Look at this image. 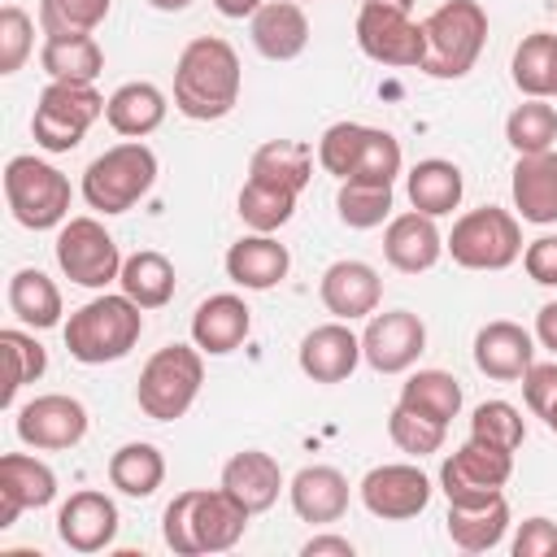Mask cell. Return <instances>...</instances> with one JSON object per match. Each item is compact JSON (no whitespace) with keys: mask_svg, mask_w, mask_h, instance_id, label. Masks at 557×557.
<instances>
[{"mask_svg":"<svg viewBox=\"0 0 557 557\" xmlns=\"http://www.w3.org/2000/svg\"><path fill=\"white\" fill-rule=\"evenodd\" d=\"M109 483H113L122 496H135V500L152 496V492L165 483V457H161V448L148 444V440L122 444V448L109 457Z\"/></svg>","mask_w":557,"mask_h":557,"instance_id":"obj_33","label":"cell"},{"mask_svg":"<svg viewBox=\"0 0 557 557\" xmlns=\"http://www.w3.org/2000/svg\"><path fill=\"white\" fill-rule=\"evenodd\" d=\"M296 361H300L305 379H313V383H344L361 361V335H352L348 322H339V318L322 322L300 339Z\"/></svg>","mask_w":557,"mask_h":557,"instance_id":"obj_19","label":"cell"},{"mask_svg":"<svg viewBox=\"0 0 557 557\" xmlns=\"http://www.w3.org/2000/svg\"><path fill=\"white\" fill-rule=\"evenodd\" d=\"M57 535H61V544H65L70 553H100V548H109L113 535H117V505H113L104 492L83 487V492H74V496L61 505V513H57Z\"/></svg>","mask_w":557,"mask_h":557,"instance_id":"obj_17","label":"cell"},{"mask_svg":"<svg viewBox=\"0 0 557 557\" xmlns=\"http://www.w3.org/2000/svg\"><path fill=\"white\" fill-rule=\"evenodd\" d=\"M505 527H509V500L505 492L487 496V500H448V540L461 548V553H487L505 540Z\"/></svg>","mask_w":557,"mask_h":557,"instance_id":"obj_28","label":"cell"},{"mask_svg":"<svg viewBox=\"0 0 557 557\" xmlns=\"http://www.w3.org/2000/svg\"><path fill=\"white\" fill-rule=\"evenodd\" d=\"M522 270L540 287H557V235H540L522 248Z\"/></svg>","mask_w":557,"mask_h":557,"instance_id":"obj_49","label":"cell"},{"mask_svg":"<svg viewBox=\"0 0 557 557\" xmlns=\"http://www.w3.org/2000/svg\"><path fill=\"white\" fill-rule=\"evenodd\" d=\"M522 435H527L522 413L509 400H483L474 409V418H470V440H479V444H492V448L513 453L522 444Z\"/></svg>","mask_w":557,"mask_h":557,"instance_id":"obj_43","label":"cell"},{"mask_svg":"<svg viewBox=\"0 0 557 557\" xmlns=\"http://www.w3.org/2000/svg\"><path fill=\"white\" fill-rule=\"evenodd\" d=\"M39 65L48 78H65V83H96L104 70V48L96 44V35H65V39H44L39 48Z\"/></svg>","mask_w":557,"mask_h":557,"instance_id":"obj_36","label":"cell"},{"mask_svg":"<svg viewBox=\"0 0 557 557\" xmlns=\"http://www.w3.org/2000/svg\"><path fill=\"white\" fill-rule=\"evenodd\" d=\"M248 509L218 483V487H187L161 513V535L178 557L226 553L248 531Z\"/></svg>","mask_w":557,"mask_h":557,"instance_id":"obj_2","label":"cell"},{"mask_svg":"<svg viewBox=\"0 0 557 557\" xmlns=\"http://www.w3.org/2000/svg\"><path fill=\"white\" fill-rule=\"evenodd\" d=\"M513 474V453L505 448H492V444H479V440H466L461 448H453L440 466V487L448 500L466 505V500H487L496 496Z\"/></svg>","mask_w":557,"mask_h":557,"instance_id":"obj_12","label":"cell"},{"mask_svg":"<svg viewBox=\"0 0 557 557\" xmlns=\"http://www.w3.org/2000/svg\"><path fill=\"white\" fill-rule=\"evenodd\" d=\"M30 48H35V22L26 17V9L4 4L0 9V74H17Z\"/></svg>","mask_w":557,"mask_h":557,"instance_id":"obj_47","label":"cell"},{"mask_svg":"<svg viewBox=\"0 0 557 557\" xmlns=\"http://www.w3.org/2000/svg\"><path fill=\"white\" fill-rule=\"evenodd\" d=\"M444 248L461 270H505L522 257V226L509 209L483 205L453 222Z\"/></svg>","mask_w":557,"mask_h":557,"instance_id":"obj_9","label":"cell"},{"mask_svg":"<svg viewBox=\"0 0 557 557\" xmlns=\"http://www.w3.org/2000/svg\"><path fill=\"white\" fill-rule=\"evenodd\" d=\"M553 78H557V35L553 30H531L513 48V87L522 96L548 100L553 96Z\"/></svg>","mask_w":557,"mask_h":557,"instance_id":"obj_37","label":"cell"},{"mask_svg":"<svg viewBox=\"0 0 557 557\" xmlns=\"http://www.w3.org/2000/svg\"><path fill=\"white\" fill-rule=\"evenodd\" d=\"M13 431L26 448L61 453V448H74L87 435V409H83V400L65 396V392H48V396H35L17 409Z\"/></svg>","mask_w":557,"mask_h":557,"instance_id":"obj_13","label":"cell"},{"mask_svg":"<svg viewBox=\"0 0 557 557\" xmlns=\"http://www.w3.org/2000/svg\"><path fill=\"white\" fill-rule=\"evenodd\" d=\"M335 209H339V222L352 226V231L383 226V222L392 218V187H387V183H357V178H344L339 191H335Z\"/></svg>","mask_w":557,"mask_h":557,"instance_id":"obj_39","label":"cell"},{"mask_svg":"<svg viewBox=\"0 0 557 557\" xmlns=\"http://www.w3.org/2000/svg\"><path fill=\"white\" fill-rule=\"evenodd\" d=\"M535 339H540L548 352H557V300L540 305V313H535Z\"/></svg>","mask_w":557,"mask_h":557,"instance_id":"obj_52","label":"cell"},{"mask_svg":"<svg viewBox=\"0 0 557 557\" xmlns=\"http://www.w3.org/2000/svg\"><path fill=\"white\" fill-rule=\"evenodd\" d=\"M440 252H444V235H440V226H435L431 213L409 209V213L387 218L383 257H387L392 270H400V274H422V270H431V265L440 261Z\"/></svg>","mask_w":557,"mask_h":557,"instance_id":"obj_20","label":"cell"},{"mask_svg":"<svg viewBox=\"0 0 557 557\" xmlns=\"http://www.w3.org/2000/svg\"><path fill=\"white\" fill-rule=\"evenodd\" d=\"M157 183V152L144 139H126L104 148L83 170V200L100 213H126L139 205Z\"/></svg>","mask_w":557,"mask_h":557,"instance_id":"obj_6","label":"cell"},{"mask_svg":"<svg viewBox=\"0 0 557 557\" xmlns=\"http://www.w3.org/2000/svg\"><path fill=\"white\" fill-rule=\"evenodd\" d=\"M9 309H13V318L22 326L48 331V326L61 322V292H57V283L44 270L26 265V270H17L9 278Z\"/></svg>","mask_w":557,"mask_h":557,"instance_id":"obj_34","label":"cell"},{"mask_svg":"<svg viewBox=\"0 0 557 557\" xmlns=\"http://www.w3.org/2000/svg\"><path fill=\"white\" fill-rule=\"evenodd\" d=\"M148 4H152L157 13H183V9L191 4V0H148Z\"/></svg>","mask_w":557,"mask_h":557,"instance_id":"obj_54","label":"cell"},{"mask_svg":"<svg viewBox=\"0 0 557 557\" xmlns=\"http://www.w3.org/2000/svg\"><path fill=\"white\" fill-rule=\"evenodd\" d=\"M396 405H405V409L448 426L461 413V383L448 370H413L400 383V400Z\"/></svg>","mask_w":557,"mask_h":557,"instance_id":"obj_35","label":"cell"},{"mask_svg":"<svg viewBox=\"0 0 557 557\" xmlns=\"http://www.w3.org/2000/svg\"><path fill=\"white\" fill-rule=\"evenodd\" d=\"M505 139L518 157L527 152H548L553 139H557V109L548 100H535L527 96V104H518L509 117H505Z\"/></svg>","mask_w":557,"mask_h":557,"instance_id":"obj_40","label":"cell"},{"mask_svg":"<svg viewBox=\"0 0 557 557\" xmlns=\"http://www.w3.org/2000/svg\"><path fill=\"white\" fill-rule=\"evenodd\" d=\"M292 509L300 522H339L348 513V479L335 466H305L296 470V479L287 483Z\"/></svg>","mask_w":557,"mask_h":557,"instance_id":"obj_24","label":"cell"},{"mask_svg":"<svg viewBox=\"0 0 557 557\" xmlns=\"http://www.w3.org/2000/svg\"><path fill=\"white\" fill-rule=\"evenodd\" d=\"M248 331H252V309L231 292H218V296L200 300L196 313H191V344L209 357L235 352L248 339Z\"/></svg>","mask_w":557,"mask_h":557,"instance_id":"obj_22","label":"cell"},{"mask_svg":"<svg viewBox=\"0 0 557 557\" xmlns=\"http://www.w3.org/2000/svg\"><path fill=\"white\" fill-rule=\"evenodd\" d=\"M361 505L383 518V522H405L418 518L431 505V479L409 466V461H392V466H374L361 479Z\"/></svg>","mask_w":557,"mask_h":557,"instance_id":"obj_15","label":"cell"},{"mask_svg":"<svg viewBox=\"0 0 557 557\" xmlns=\"http://www.w3.org/2000/svg\"><path fill=\"white\" fill-rule=\"evenodd\" d=\"M387 435H392V444H396L400 453L426 457V453H440V448H444L448 426H444V422H431V418H422V413H413V409H405V405H392V413H387Z\"/></svg>","mask_w":557,"mask_h":557,"instance_id":"obj_44","label":"cell"},{"mask_svg":"<svg viewBox=\"0 0 557 557\" xmlns=\"http://www.w3.org/2000/svg\"><path fill=\"white\" fill-rule=\"evenodd\" d=\"M531 361H535V339H531L527 326H518L509 318H496V322L479 326V335H474V366L487 379L513 383V379H522L531 370Z\"/></svg>","mask_w":557,"mask_h":557,"instance_id":"obj_21","label":"cell"},{"mask_svg":"<svg viewBox=\"0 0 557 557\" xmlns=\"http://www.w3.org/2000/svg\"><path fill=\"white\" fill-rule=\"evenodd\" d=\"M396 174H400V139H396L392 131L370 126L352 178H357V183H387V187H392Z\"/></svg>","mask_w":557,"mask_h":557,"instance_id":"obj_46","label":"cell"},{"mask_svg":"<svg viewBox=\"0 0 557 557\" xmlns=\"http://www.w3.org/2000/svg\"><path fill=\"white\" fill-rule=\"evenodd\" d=\"M4 200L26 231H52V226H65L74 191L57 165L22 152V157H9L4 165Z\"/></svg>","mask_w":557,"mask_h":557,"instance_id":"obj_7","label":"cell"},{"mask_svg":"<svg viewBox=\"0 0 557 557\" xmlns=\"http://www.w3.org/2000/svg\"><path fill=\"white\" fill-rule=\"evenodd\" d=\"M261 4H265V0H213V9H218L222 17H252Z\"/></svg>","mask_w":557,"mask_h":557,"instance_id":"obj_53","label":"cell"},{"mask_svg":"<svg viewBox=\"0 0 557 557\" xmlns=\"http://www.w3.org/2000/svg\"><path fill=\"white\" fill-rule=\"evenodd\" d=\"M0 348H4V361H9V383L0 392V405H13V396L48 370V352L30 331H17V326L0 331Z\"/></svg>","mask_w":557,"mask_h":557,"instance_id":"obj_41","label":"cell"},{"mask_svg":"<svg viewBox=\"0 0 557 557\" xmlns=\"http://www.w3.org/2000/svg\"><path fill=\"white\" fill-rule=\"evenodd\" d=\"M426 52H422V74L431 78H466L487 44V13L479 0H444L426 22Z\"/></svg>","mask_w":557,"mask_h":557,"instance_id":"obj_4","label":"cell"},{"mask_svg":"<svg viewBox=\"0 0 557 557\" xmlns=\"http://www.w3.org/2000/svg\"><path fill=\"white\" fill-rule=\"evenodd\" d=\"M361 4H383V9H400V13L413 9V0H361Z\"/></svg>","mask_w":557,"mask_h":557,"instance_id":"obj_55","label":"cell"},{"mask_svg":"<svg viewBox=\"0 0 557 557\" xmlns=\"http://www.w3.org/2000/svg\"><path fill=\"white\" fill-rule=\"evenodd\" d=\"M300 553H305V557H352L357 548H352V540H344V535H313V540L300 544Z\"/></svg>","mask_w":557,"mask_h":557,"instance_id":"obj_51","label":"cell"},{"mask_svg":"<svg viewBox=\"0 0 557 557\" xmlns=\"http://www.w3.org/2000/svg\"><path fill=\"white\" fill-rule=\"evenodd\" d=\"M522 396H527V409L535 418H544V426L557 435V361H544L522 374Z\"/></svg>","mask_w":557,"mask_h":557,"instance_id":"obj_48","label":"cell"},{"mask_svg":"<svg viewBox=\"0 0 557 557\" xmlns=\"http://www.w3.org/2000/svg\"><path fill=\"white\" fill-rule=\"evenodd\" d=\"M165 109L170 104L157 83H122L104 104V122L126 139H144L165 122Z\"/></svg>","mask_w":557,"mask_h":557,"instance_id":"obj_29","label":"cell"},{"mask_svg":"<svg viewBox=\"0 0 557 557\" xmlns=\"http://www.w3.org/2000/svg\"><path fill=\"white\" fill-rule=\"evenodd\" d=\"M513 205L522 222L548 226L557 222V152H527L513 165Z\"/></svg>","mask_w":557,"mask_h":557,"instance_id":"obj_27","label":"cell"},{"mask_svg":"<svg viewBox=\"0 0 557 557\" xmlns=\"http://www.w3.org/2000/svg\"><path fill=\"white\" fill-rule=\"evenodd\" d=\"M548 553H557V522L527 518L513 535V557H548Z\"/></svg>","mask_w":557,"mask_h":557,"instance_id":"obj_50","label":"cell"},{"mask_svg":"<svg viewBox=\"0 0 557 557\" xmlns=\"http://www.w3.org/2000/svg\"><path fill=\"white\" fill-rule=\"evenodd\" d=\"M553 96H557V78H553Z\"/></svg>","mask_w":557,"mask_h":557,"instance_id":"obj_56","label":"cell"},{"mask_svg":"<svg viewBox=\"0 0 557 557\" xmlns=\"http://www.w3.org/2000/svg\"><path fill=\"white\" fill-rule=\"evenodd\" d=\"M57 265L70 283L78 287H109L117 274H122V252H117V239L104 231V222L96 218H65V226L57 231Z\"/></svg>","mask_w":557,"mask_h":557,"instance_id":"obj_10","label":"cell"},{"mask_svg":"<svg viewBox=\"0 0 557 557\" xmlns=\"http://www.w3.org/2000/svg\"><path fill=\"white\" fill-rule=\"evenodd\" d=\"M104 96L91 87V83H65V78H52L44 91H39V104H35V117H30V135L44 152H70L83 144V135L91 131L96 117H104Z\"/></svg>","mask_w":557,"mask_h":557,"instance_id":"obj_8","label":"cell"},{"mask_svg":"<svg viewBox=\"0 0 557 557\" xmlns=\"http://www.w3.org/2000/svg\"><path fill=\"white\" fill-rule=\"evenodd\" d=\"M287 270H292V252L274 235L252 231V235H244V239H235L226 248V278L239 283V287H248V292L278 287L287 278Z\"/></svg>","mask_w":557,"mask_h":557,"instance_id":"obj_23","label":"cell"},{"mask_svg":"<svg viewBox=\"0 0 557 557\" xmlns=\"http://www.w3.org/2000/svg\"><path fill=\"white\" fill-rule=\"evenodd\" d=\"M222 487H226L248 513H265V509L278 500V492H283V470H278V461H274L270 453L244 448V453H235V457L222 466Z\"/></svg>","mask_w":557,"mask_h":557,"instance_id":"obj_26","label":"cell"},{"mask_svg":"<svg viewBox=\"0 0 557 557\" xmlns=\"http://www.w3.org/2000/svg\"><path fill=\"white\" fill-rule=\"evenodd\" d=\"M426 348V326L409 309H387L370 313L366 335H361V361L379 374H405Z\"/></svg>","mask_w":557,"mask_h":557,"instance_id":"obj_14","label":"cell"},{"mask_svg":"<svg viewBox=\"0 0 557 557\" xmlns=\"http://www.w3.org/2000/svg\"><path fill=\"white\" fill-rule=\"evenodd\" d=\"M405 191H409V205L418 213H431V218H444L461 205V191H466V178L453 161L444 157H426L418 161L409 174H405Z\"/></svg>","mask_w":557,"mask_h":557,"instance_id":"obj_31","label":"cell"},{"mask_svg":"<svg viewBox=\"0 0 557 557\" xmlns=\"http://www.w3.org/2000/svg\"><path fill=\"white\" fill-rule=\"evenodd\" d=\"M252 44L265 61H296L309 44V17L296 0H265L252 13Z\"/></svg>","mask_w":557,"mask_h":557,"instance_id":"obj_25","label":"cell"},{"mask_svg":"<svg viewBox=\"0 0 557 557\" xmlns=\"http://www.w3.org/2000/svg\"><path fill=\"white\" fill-rule=\"evenodd\" d=\"M57 496V474L39 457L4 453L0 457V531H9L26 509H44Z\"/></svg>","mask_w":557,"mask_h":557,"instance_id":"obj_16","label":"cell"},{"mask_svg":"<svg viewBox=\"0 0 557 557\" xmlns=\"http://www.w3.org/2000/svg\"><path fill=\"white\" fill-rule=\"evenodd\" d=\"M296 4H305V0H296Z\"/></svg>","mask_w":557,"mask_h":557,"instance_id":"obj_57","label":"cell"},{"mask_svg":"<svg viewBox=\"0 0 557 557\" xmlns=\"http://www.w3.org/2000/svg\"><path fill=\"white\" fill-rule=\"evenodd\" d=\"M248 178L300 196L313 178V148L300 139H265L248 161Z\"/></svg>","mask_w":557,"mask_h":557,"instance_id":"obj_30","label":"cell"},{"mask_svg":"<svg viewBox=\"0 0 557 557\" xmlns=\"http://www.w3.org/2000/svg\"><path fill=\"white\" fill-rule=\"evenodd\" d=\"M113 0H39V30L48 39L65 35H91L109 17Z\"/></svg>","mask_w":557,"mask_h":557,"instance_id":"obj_42","label":"cell"},{"mask_svg":"<svg viewBox=\"0 0 557 557\" xmlns=\"http://www.w3.org/2000/svg\"><path fill=\"white\" fill-rule=\"evenodd\" d=\"M318 296L326 305V313H335L339 322H352V318H370L383 300V278L374 265L366 261H331L322 270V283H318Z\"/></svg>","mask_w":557,"mask_h":557,"instance_id":"obj_18","label":"cell"},{"mask_svg":"<svg viewBox=\"0 0 557 557\" xmlns=\"http://www.w3.org/2000/svg\"><path fill=\"white\" fill-rule=\"evenodd\" d=\"M61 335H65L70 357L83 361V366L122 361L144 335V309L126 292H117V296L104 292V296L78 305Z\"/></svg>","mask_w":557,"mask_h":557,"instance_id":"obj_3","label":"cell"},{"mask_svg":"<svg viewBox=\"0 0 557 557\" xmlns=\"http://www.w3.org/2000/svg\"><path fill=\"white\" fill-rule=\"evenodd\" d=\"M357 48L379 61V65H396V70H413L422 65L426 52V35L422 22H413L400 9H383V4H361L357 9Z\"/></svg>","mask_w":557,"mask_h":557,"instance_id":"obj_11","label":"cell"},{"mask_svg":"<svg viewBox=\"0 0 557 557\" xmlns=\"http://www.w3.org/2000/svg\"><path fill=\"white\" fill-rule=\"evenodd\" d=\"M200 383H205V352L196 344H165L144 361L135 400L152 422H174L196 405Z\"/></svg>","mask_w":557,"mask_h":557,"instance_id":"obj_5","label":"cell"},{"mask_svg":"<svg viewBox=\"0 0 557 557\" xmlns=\"http://www.w3.org/2000/svg\"><path fill=\"white\" fill-rule=\"evenodd\" d=\"M117 283H122V292H126L139 309H161V305H170V296H174V265H170L165 252L139 248V252H131V257L122 261Z\"/></svg>","mask_w":557,"mask_h":557,"instance_id":"obj_32","label":"cell"},{"mask_svg":"<svg viewBox=\"0 0 557 557\" xmlns=\"http://www.w3.org/2000/svg\"><path fill=\"white\" fill-rule=\"evenodd\" d=\"M239 52L218 35H196L174 61V109L191 122H218L239 104Z\"/></svg>","mask_w":557,"mask_h":557,"instance_id":"obj_1","label":"cell"},{"mask_svg":"<svg viewBox=\"0 0 557 557\" xmlns=\"http://www.w3.org/2000/svg\"><path fill=\"white\" fill-rule=\"evenodd\" d=\"M296 213V191H283V187H270V183H257L248 178L239 187V218L248 231H261V235H274L278 226H287Z\"/></svg>","mask_w":557,"mask_h":557,"instance_id":"obj_38","label":"cell"},{"mask_svg":"<svg viewBox=\"0 0 557 557\" xmlns=\"http://www.w3.org/2000/svg\"><path fill=\"white\" fill-rule=\"evenodd\" d=\"M366 131L370 126H361V122H335V126H326L322 139H318V165L326 174H335L339 183L352 178L357 157H361V144H366Z\"/></svg>","mask_w":557,"mask_h":557,"instance_id":"obj_45","label":"cell"}]
</instances>
